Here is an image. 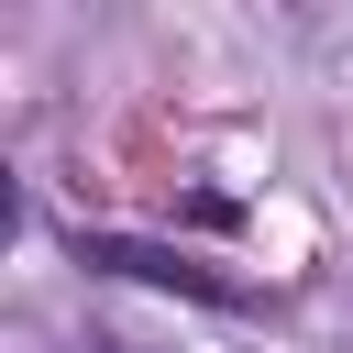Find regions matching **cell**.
<instances>
[{
  "label": "cell",
  "instance_id": "cell-1",
  "mask_svg": "<svg viewBox=\"0 0 353 353\" xmlns=\"http://www.w3.org/2000/svg\"><path fill=\"white\" fill-rule=\"evenodd\" d=\"M77 265H88V276H132V287H176V298H199V309H243L232 276H210V265L176 254V243H143V232H77Z\"/></svg>",
  "mask_w": 353,
  "mask_h": 353
}]
</instances>
